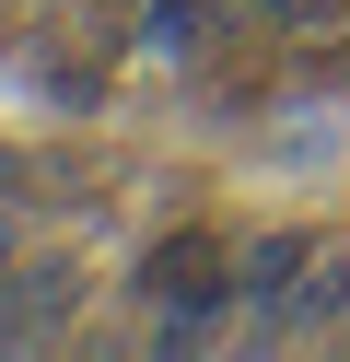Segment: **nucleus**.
Segmentation results:
<instances>
[{
	"instance_id": "nucleus-5",
	"label": "nucleus",
	"mask_w": 350,
	"mask_h": 362,
	"mask_svg": "<svg viewBox=\"0 0 350 362\" xmlns=\"http://www.w3.org/2000/svg\"><path fill=\"white\" fill-rule=\"evenodd\" d=\"M269 47H350V0H245Z\"/></svg>"
},
{
	"instance_id": "nucleus-1",
	"label": "nucleus",
	"mask_w": 350,
	"mask_h": 362,
	"mask_svg": "<svg viewBox=\"0 0 350 362\" xmlns=\"http://www.w3.org/2000/svg\"><path fill=\"white\" fill-rule=\"evenodd\" d=\"M129 304H152L140 351H222V339H233V327H222V304H233V245L199 234V222H175V234L129 269Z\"/></svg>"
},
{
	"instance_id": "nucleus-2",
	"label": "nucleus",
	"mask_w": 350,
	"mask_h": 362,
	"mask_svg": "<svg viewBox=\"0 0 350 362\" xmlns=\"http://www.w3.org/2000/svg\"><path fill=\"white\" fill-rule=\"evenodd\" d=\"M82 292H93V269L70 245H23L0 269V351H59L70 315H82Z\"/></svg>"
},
{
	"instance_id": "nucleus-3",
	"label": "nucleus",
	"mask_w": 350,
	"mask_h": 362,
	"mask_svg": "<svg viewBox=\"0 0 350 362\" xmlns=\"http://www.w3.org/2000/svg\"><path fill=\"white\" fill-rule=\"evenodd\" d=\"M327 234H339V222H257V234H233V304H245V327H269L280 304H292L303 292V269L327 257Z\"/></svg>"
},
{
	"instance_id": "nucleus-4",
	"label": "nucleus",
	"mask_w": 350,
	"mask_h": 362,
	"mask_svg": "<svg viewBox=\"0 0 350 362\" xmlns=\"http://www.w3.org/2000/svg\"><path fill=\"white\" fill-rule=\"evenodd\" d=\"M339 339H350V222L327 234V257L303 269V292L269 327H233V351H339Z\"/></svg>"
}]
</instances>
